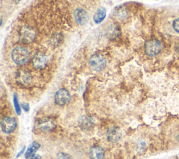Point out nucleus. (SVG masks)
I'll use <instances>...</instances> for the list:
<instances>
[{"instance_id": "nucleus-15", "label": "nucleus", "mask_w": 179, "mask_h": 159, "mask_svg": "<svg viewBox=\"0 0 179 159\" xmlns=\"http://www.w3.org/2000/svg\"><path fill=\"white\" fill-rule=\"evenodd\" d=\"M128 12L124 7H119L115 11V16L117 20L123 21L128 18Z\"/></svg>"}, {"instance_id": "nucleus-14", "label": "nucleus", "mask_w": 179, "mask_h": 159, "mask_svg": "<svg viewBox=\"0 0 179 159\" xmlns=\"http://www.w3.org/2000/svg\"><path fill=\"white\" fill-rule=\"evenodd\" d=\"M121 34V31H120V28L118 26L116 25H111L107 29V36L110 38V39H114L118 36V35Z\"/></svg>"}, {"instance_id": "nucleus-11", "label": "nucleus", "mask_w": 179, "mask_h": 159, "mask_svg": "<svg viewBox=\"0 0 179 159\" xmlns=\"http://www.w3.org/2000/svg\"><path fill=\"white\" fill-rule=\"evenodd\" d=\"M104 151L101 147H93L90 150V159H103Z\"/></svg>"}, {"instance_id": "nucleus-22", "label": "nucleus", "mask_w": 179, "mask_h": 159, "mask_svg": "<svg viewBox=\"0 0 179 159\" xmlns=\"http://www.w3.org/2000/svg\"><path fill=\"white\" fill-rule=\"evenodd\" d=\"M178 52H179V47L178 48Z\"/></svg>"}, {"instance_id": "nucleus-21", "label": "nucleus", "mask_w": 179, "mask_h": 159, "mask_svg": "<svg viewBox=\"0 0 179 159\" xmlns=\"http://www.w3.org/2000/svg\"><path fill=\"white\" fill-rule=\"evenodd\" d=\"M32 159H41V158L39 155H35L34 156V158Z\"/></svg>"}, {"instance_id": "nucleus-6", "label": "nucleus", "mask_w": 179, "mask_h": 159, "mask_svg": "<svg viewBox=\"0 0 179 159\" xmlns=\"http://www.w3.org/2000/svg\"><path fill=\"white\" fill-rule=\"evenodd\" d=\"M47 62L48 59L46 56L41 52L36 54L32 60L33 66L36 69H44L46 66Z\"/></svg>"}, {"instance_id": "nucleus-7", "label": "nucleus", "mask_w": 179, "mask_h": 159, "mask_svg": "<svg viewBox=\"0 0 179 159\" xmlns=\"http://www.w3.org/2000/svg\"><path fill=\"white\" fill-rule=\"evenodd\" d=\"M74 19L77 24L80 25H84L88 20V14L85 10L82 9H76L74 13Z\"/></svg>"}, {"instance_id": "nucleus-5", "label": "nucleus", "mask_w": 179, "mask_h": 159, "mask_svg": "<svg viewBox=\"0 0 179 159\" xmlns=\"http://www.w3.org/2000/svg\"><path fill=\"white\" fill-rule=\"evenodd\" d=\"M17 126V123L13 118L6 117L1 121V128L5 133H10L15 130Z\"/></svg>"}, {"instance_id": "nucleus-16", "label": "nucleus", "mask_w": 179, "mask_h": 159, "mask_svg": "<svg viewBox=\"0 0 179 159\" xmlns=\"http://www.w3.org/2000/svg\"><path fill=\"white\" fill-rule=\"evenodd\" d=\"M39 126L42 130L45 131L51 130L53 126H54L52 122H43Z\"/></svg>"}, {"instance_id": "nucleus-9", "label": "nucleus", "mask_w": 179, "mask_h": 159, "mask_svg": "<svg viewBox=\"0 0 179 159\" xmlns=\"http://www.w3.org/2000/svg\"><path fill=\"white\" fill-rule=\"evenodd\" d=\"M107 139L109 142H116L120 140L122 137L121 131L119 128L113 127L111 128L107 132Z\"/></svg>"}, {"instance_id": "nucleus-3", "label": "nucleus", "mask_w": 179, "mask_h": 159, "mask_svg": "<svg viewBox=\"0 0 179 159\" xmlns=\"http://www.w3.org/2000/svg\"><path fill=\"white\" fill-rule=\"evenodd\" d=\"M90 65L95 71H100L105 68L106 60L101 55H95L90 59Z\"/></svg>"}, {"instance_id": "nucleus-19", "label": "nucleus", "mask_w": 179, "mask_h": 159, "mask_svg": "<svg viewBox=\"0 0 179 159\" xmlns=\"http://www.w3.org/2000/svg\"><path fill=\"white\" fill-rule=\"evenodd\" d=\"M173 28L176 32L179 33V18H177L173 22Z\"/></svg>"}, {"instance_id": "nucleus-12", "label": "nucleus", "mask_w": 179, "mask_h": 159, "mask_svg": "<svg viewBox=\"0 0 179 159\" xmlns=\"http://www.w3.org/2000/svg\"><path fill=\"white\" fill-rule=\"evenodd\" d=\"M106 15V9L103 7L99 8L94 15V21L95 22V23L97 24L101 23L104 20V18H105Z\"/></svg>"}, {"instance_id": "nucleus-17", "label": "nucleus", "mask_w": 179, "mask_h": 159, "mask_svg": "<svg viewBox=\"0 0 179 159\" xmlns=\"http://www.w3.org/2000/svg\"><path fill=\"white\" fill-rule=\"evenodd\" d=\"M58 159H73L70 155L65 153H59L58 154Z\"/></svg>"}, {"instance_id": "nucleus-18", "label": "nucleus", "mask_w": 179, "mask_h": 159, "mask_svg": "<svg viewBox=\"0 0 179 159\" xmlns=\"http://www.w3.org/2000/svg\"><path fill=\"white\" fill-rule=\"evenodd\" d=\"M14 105H15V110H16V112L18 115L20 114V106L19 104H18V98L16 96H14Z\"/></svg>"}, {"instance_id": "nucleus-4", "label": "nucleus", "mask_w": 179, "mask_h": 159, "mask_svg": "<svg viewBox=\"0 0 179 159\" xmlns=\"http://www.w3.org/2000/svg\"><path fill=\"white\" fill-rule=\"evenodd\" d=\"M71 96L69 91L65 89H60L55 95V102L58 106H65L70 101Z\"/></svg>"}, {"instance_id": "nucleus-10", "label": "nucleus", "mask_w": 179, "mask_h": 159, "mask_svg": "<svg viewBox=\"0 0 179 159\" xmlns=\"http://www.w3.org/2000/svg\"><path fill=\"white\" fill-rule=\"evenodd\" d=\"M79 125L83 130L88 131L94 126V121L93 119L89 116H83L79 121Z\"/></svg>"}, {"instance_id": "nucleus-1", "label": "nucleus", "mask_w": 179, "mask_h": 159, "mask_svg": "<svg viewBox=\"0 0 179 159\" xmlns=\"http://www.w3.org/2000/svg\"><path fill=\"white\" fill-rule=\"evenodd\" d=\"M12 59L17 65H24L29 59V54L26 48L22 46H17L13 48L11 53Z\"/></svg>"}, {"instance_id": "nucleus-23", "label": "nucleus", "mask_w": 179, "mask_h": 159, "mask_svg": "<svg viewBox=\"0 0 179 159\" xmlns=\"http://www.w3.org/2000/svg\"><path fill=\"white\" fill-rule=\"evenodd\" d=\"M177 159H179V158H177Z\"/></svg>"}, {"instance_id": "nucleus-2", "label": "nucleus", "mask_w": 179, "mask_h": 159, "mask_svg": "<svg viewBox=\"0 0 179 159\" xmlns=\"http://www.w3.org/2000/svg\"><path fill=\"white\" fill-rule=\"evenodd\" d=\"M162 48V44L160 41L157 39H152L146 43L145 52L147 55L154 56L161 52Z\"/></svg>"}, {"instance_id": "nucleus-13", "label": "nucleus", "mask_w": 179, "mask_h": 159, "mask_svg": "<svg viewBox=\"0 0 179 159\" xmlns=\"http://www.w3.org/2000/svg\"><path fill=\"white\" fill-rule=\"evenodd\" d=\"M40 147V144L37 142H33L30 146L28 147V149L25 153L26 159H32L34 156H35V153Z\"/></svg>"}, {"instance_id": "nucleus-8", "label": "nucleus", "mask_w": 179, "mask_h": 159, "mask_svg": "<svg viewBox=\"0 0 179 159\" xmlns=\"http://www.w3.org/2000/svg\"><path fill=\"white\" fill-rule=\"evenodd\" d=\"M35 32L29 27H23L20 31V38L23 42L30 43L35 38Z\"/></svg>"}, {"instance_id": "nucleus-20", "label": "nucleus", "mask_w": 179, "mask_h": 159, "mask_svg": "<svg viewBox=\"0 0 179 159\" xmlns=\"http://www.w3.org/2000/svg\"><path fill=\"white\" fill-rule=\"evenodd\" d=\"M23 108L25 110V111H28L29 110V106L28 104H26V103H24L23 104Z\"/></svg>"}]
</instances>
